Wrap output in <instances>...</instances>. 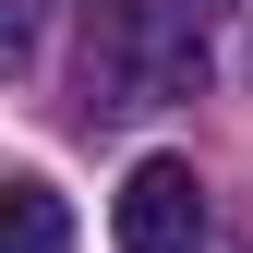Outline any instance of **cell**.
I'll use <instances>...</instances> for the list:
<instances>
[{
	"label": "cell",
	"instance_id": "2",
	"mask_svg": "<svg viewBox=\"0 0 253 253\" xmlns=\"http://www.w3.org/2000/svg\"><path fill=\"white\" fill-rule=\"evenodd\" d=\"M109 229H121V253H193V241H205V181H193V157H133Z\"/></svg>",
	"mask_w": 253,
	"mask_h": 253
},
{
	"label": "cell",
	"instance_id": "1",
	"mask_svg": "<svg viewBox=\"0 0 253 253\" xmlns=\"http://www.w3.org/2000/svg\"><path fill=\"white\" fill-rule=\"evenodd\" d=\"M205 84V37L181 24V0H97L84 24V97L97 109H157Z\"/></svg>",
	"mask_w": 253,
	"mask_h": 253
},
{
	"label": "cell",
	"instance_id": "3",
	"mask_svg": "<svg viewBox=\"0 0 253 253\" xmlns=\"http://www.w3.org/2000/svg\"><path fill=\"white\" fill-rule=\"evenodd\" d=\"M0 205H12V253H60V241H73V217H60V193H48L37 169H24Z\"/></svg>",
	"mask_w": 253,
	"mask_h": 253
}]
</instances>
